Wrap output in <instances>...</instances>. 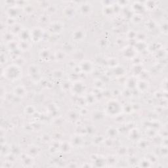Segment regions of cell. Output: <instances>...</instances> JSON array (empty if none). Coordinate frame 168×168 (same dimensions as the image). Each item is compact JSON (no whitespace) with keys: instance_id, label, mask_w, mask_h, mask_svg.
<instances>
[{"instance_id":"52a82bcc","label":"cell","mask_w":168,"mask_h":168,"mask_svg":"<svg viewBox=\"0 0 168 168\" xmlns=\"http://www.w3.org/2000/svg\"><path fill=\"white\" fill-rule=\"evenodd\" d=\"M91 5L87 3H84L80 7V12L83 15H90L93 11Z\"/></svg>"},{"instance_id":"ba28073f","label":"cell","mask_w":168,"mask_h":168,"mask_svg":"<svg viewBox=\"0 0 168 168\" xmlns=\"http://www.w3.org/2000/svg\"><path fill=\"white\" fill-rule=\"evenodd\" d=\"M40 58L43 60H47L51 57V51L48 49H43L40 52Z\"/></svg>"},{"instance_id":"3957f363","label":"cell","mask_w":168,"mask_h":168,"mask_svg":"<svg viewBox=\"0 0 168 168\" xmlns=\"http://www.w3.org/2000/svg\"><path fill=\"white\" fill-rule=\"evenodd\" d=\"M30 33L31 41L34 43H38L42 40L43 38L44 37V32L42 28L40 27L34 28L30 32Z\"/></svg>"},{"instance_id":"9c48e42d","label":"cell","mask_w":168,"mask_h":168,"mask_svg":"<svg viewBox=\"0 0 168 168\" xmlns=\"http://www.w3.org/2000/svg\"><path fill=\"white\" fill-rule=\"evenodd\" d=\"M23 85H19V86H17L15 89H14V93L17 96H20V97H23L26 95V90Z\"/></svg>"},{"instance_id":"7a4b0ae2","label":"cell","mask_w":168,"mask_h":168,"mask_svg":"<svg viewBox=\"0 0 168 168\" xmlns=\"http://www.w3.org/2000/svg\"><path fill=\"white\" fill-rule=\"evenodd\" d=\"M121 110V107L120 103L116 101V100H112L110 101L107 103L106 106V111L107 114L111 116L118 115L120 114Z\"/></svg>"},{"instance_id":"277c9868","label":"cell","mask_w":168,"mask_h":168,"mask_svg":"<svg viewBox=\"0 0 168 168\" xmlns=\"http://www.w3.org/2000/svg\"><path fill=\"white\" fill-rule=\"evenodd\" d=\"M85 36H86V32L83 28H78L77 29L73 31L72 34V38L73 41L76 42H80L83 41Z\"/></svg>"},{"instance_id":"30bf717a","label":"cell","mask_w":168,"mask_h":168,"mask_svg":"<svg viewBox=\"0 0 168 168\" xmlns=\"http://www.w3.org/2000/svg\"><path fill=\"white\" fill-rule=\"evenodd\" d=\"M66 53L63 51H61V50L57 51L54 54L55 59L57 60V61H63V60H64L66 59Z\"/></svg>"},{"instance_id":"9a60e30c","label":"cell","mask_w":168,"mask_h":168,"mask_svg":"<svg viewBox=\"0 0 168 168\" xmlns=\"http://www.w3.org/2000/svg\"><path fill=\"white\" fill-rule=\"evenodd\" d=\"M11 44V47H13V40L12 41H9ZM11 47V45L10 46H8V48H9L10 49H11V50H13V49H15L16 48V45H15V46H13V47Z\"/></svg>"},{"instance_id":"8992f818","label":"cell","mask_w":168,"mask_h":168,"mask_svg":"<svg viewBox=\"0 0 168 168\" xmlns=\"http://www.w3.org/2000/svg\"><path fill=\"white\" fill-rule=\"evenodd\" d=\"M80 69L82 72L89 74L93 70V64L89 60H83L80 63Z\"/></svg>"},{"instance_id":"6da1fadb","label":"cell","mask_w":168,"mask_h":168,"mask_svg":"<svg viewBox=\"0 0 168 168\" xmlns=\"http://www.w3.org/2000/svg\"><path fill=\"white\" fill-rule=\"evenodd\" d=\"M3 74L7 78V80L15 81L22 77L23 72L21 68L19 65L12 64L5 68Z\"/></svg>"},{"instance_id":"7c38bea8","label":"cell","mask_w":168,"mask_h":168,"mask_svg":"<svg viewBox=\"0 0 168 168\" xmlns=\"http://www.w3.org/2000/svg\"><path fill=\"white\" fill-rule=\"evenodd\" d=\"M64 17L68 18V19H71L74 17V10L71 8H66L64 9Z\"/></svg>"},{"instance_id":"4fadbf2b","label":"cell","mask_w":168,"mask_h":168,"mask_svg":"<svg viewBox=\"0 0 168 168\" xmlns=\"http://www.w3.org/2000/svg\"><path fill=\"white\" fill-rule=\"evenodd\" d=\"M82 84H83L81 83L80 81H79V87H78V85L77 82H76V83H75V84H74L73 90H74V91L75 93H76V94H79V93H80L83 91V90L85 89L84 86V85H82Z\"/></svg>"},{"instance_id":"8fae6325","label":"cell","mask_w":168,"mask_h":168,"mask_svg":"<svg viewBox=\"0 0 168 168\" xmlns=\"http://www.w3.org/2000/svg\"><path fill=\"white\" fill-rule=\"evenodd\" d=\"M20 44H19V47L22 51H28L30 49L31 44L28 41H22Z\"/></svg>"},{"instance_id":"5bb4252c","label":"cell","mask_w":168,"mask_h":168,"mask_svg":"<svg viewBox=\"0 0 168 168\" xmlns=\"http://www.w3.org/2000/svg\"><path fill=\"white\" fill-rule=\"evenodd\" d=\"M49 21V17L48 15H41V17L39 19V22L42 24H47Z\"/></svg>"},{"instance_id":"5b68a950","label":"cell","mask_w":168,"mask_h":168,"mask_svg":"<svg viewBox=\"0 0 168 168\" xmlns=\"http://www.w3.org/2000/svg\"><path fill=\"white\" fill-rule=\"evenodd\" d=\"M48 30L53 34L61 33L64 30V25L60 22H53L49 25Z\"/></svg>"}]
</instances>
